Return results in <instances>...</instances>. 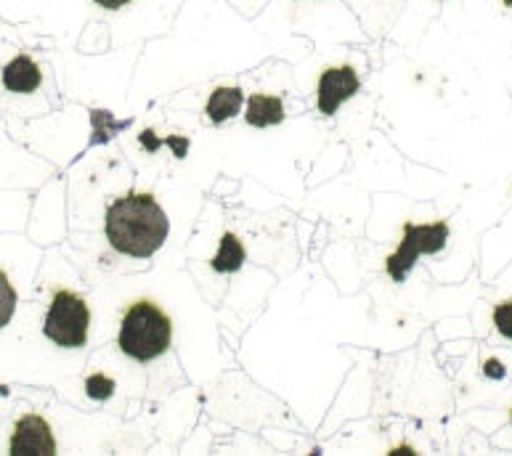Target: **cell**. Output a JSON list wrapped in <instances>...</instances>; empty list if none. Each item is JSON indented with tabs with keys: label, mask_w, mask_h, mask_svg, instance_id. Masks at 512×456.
I'll return each instance as SVG.
<instances>
[{
	"label": "cell",
	"mask_w": 512,
	"mask_h": 456,
	"mask_svg": "<svg viewBox=\"0 0 512 456\" xmlns=\"http://www.w3.org/2000/svg\"><path fill=\"white\" fill-rule=\"evenodd\" d=\"M361 83L356 69L353 67H332L327 69L319 80V91H316V104H319L321 114H335L343 107L345 101L353 99L359 93Z\"/></svg>",
	"instance_id": "cell-5"
},
{
	"label": "cell",
	"mask_w": 512,
	"mask_h": 456,
	"mask_svg": "<svg viewBox=\"0 0 512 456\" xmlns=\"http://www.w3.org/2000/svg\"><path fill=\"white\" fill-rule=\"evenodd\" d=\"M40 75L38 64L30 59V56H16L14 61H8L6 69H3V85H6L11 93H32L40 88Z\"/></svg>",
	"instance_id": "cell-7"
},
{
	"label": "cell",
	"mask_w": 512,
	"mask_h": 456,
	"mask_svg": "<svg viewBox=\"0 0 512 456\" xmlns=\"http://www.w3.org/2000/svg\"><path fill=\"white\" fill-rule=\"evenodd\" d=\"M245 263V247L234 234H223L221 250L210 260V266L218 271V274H231V271H239Z\"/></svg>",
	"instance_id": "cell-10"
},
{
	"label": "cell",
	"mask_w": 512,
	"mask_h": 456,
	"mask_svg": "<svg viewBox=\"0 0 512 456\" xmlns=\"http://www.w3.org/2000/svg\"><path fill=\"white\" fill-rule=\"evenodd\" d=\"M486 374H489V377H502V364H499V361H489V364H486Z\"/></svg>",
	"instance_id": "cell-15"
},
{
	"label": "cell",
	"mask_w": 512,
	"mask_h": 456,
	"mask_svg": "<svg viewBox=\"0 0 512 456\" xmlns=\"http://www.w3.org/2000/svg\"><path fill=\"white\" fill-rule=\"evenodd\" d=\"M446 239H449V226L444 221L430 223V226L406 223L404 236L398 242V250L385 260L390 279L396 284H404L409 271L417 263V258L420 255H436V252H441L446 247Z\"/></svg>",
	"instance_id": "cell-4"
},
{
	"label": "cell",
	"mask_w": 512,
	"mask_h": 456,
	"mask_svg": "<svg viewBox=\"0 0 512 456\" xmlns=\"http://www.w3.org/2000/svg\"><path fill=\"white\" fill-rule=\"evenodd\" d=\"M247 122L253 128H268L279 125L284 120V104L279 96H266V93H253L247 101Z\"/></svg>",
	"instance_id": "cell-8"
},
{
	"label": "cell",
	"mask_w": 512,
	"mask_h": 456,
	"mask_svg": "<svg viewBox=\"0 0 512 456\" xmlns=\"http://www.w3.org/2000/svg\"><path fill=\"white\" fill-rule=\"evenodd\" d=\"M170 221L152 194L130 191L107 210V239L130 258H149L168 242Z\"/></svg>",
	"instance_id": "cell-1"
},
{
	"label": "cell",
	"mask_w": 512,
	"mask_h": 456,
	"mask_svg": "<svg viewBox=\"0 0 512 456\" xmlns=\"http://www.w3.org/2000/svg\"><path fill=\"white\" fill-rule=\"evenodd\" d=\"M11 454H32V456H48L56 454V441L51 433V425L38 414L22 417L16 422L14 435H11Z\"/></svg>",
	"instance_id": "cell-6"
},
{
	"label": "cell",
	"mask_w": 512,
	"mask_h": 456,
	"mask_svg": "<svg viewBox=\"0 0 512 456\" xmlns=\"http://www.w3.org/2000/svg\"><path fill=\"white\" fill-rule=\"evenodd\" d=\"M242 104H245V93L239 91V88H215V91L210 93V99H207L205 112L207 117H210V122L221 125V122H226L229 117L239 114Z\"/></svg>",
	"instance_id": "cell-9"
},
{
	"label": "cell",
	"mask_w": 512,
	"mask_h": 456,
	"mask_svg": "<svg viewBox=\"0 0 512 456\" xmlns=\"http://www.w3.org/2000/svg\"><path fill=\"white\" fill-rule=\"evenodd\" d=\"M101 8H109V11H117V8H123L125 3H130V0H96Z\"/></svg>",
	"instance_id": "cell-14"
},
{
	"label": "cell",
	"mask_w": 512,
	"mask_h": 456,
	"mask_svg": "<svg viewBox=\"0 0 512 456\" xmlns=\"http://www.w3.org/2000/svg\"><path fill=\"white\" fill-rule=\"evenodd\" d=\"M120 350L133 361H154L160 358L173 342V324L168 313L149 300L130 305V311L123 316L120 324Z\"/></svg>",
	"instance_id": "cell-2"
},
{
	"label": "cell",
	"mask_w": 512,
	"mask_h": 456,
	"mask_svg": "<svg viewBox=\"0 0 512 456\" xmlns=\"http://www.w3.org/2000/svg\"><path fill=\"white\" fill-rule=\"evenodd\" d=\"M85 390H88V396L96 398V401H104L115 393V380H109L104 374H93L85 380Z\"/></svg>",
	"instance_id": "cell-12"
},
{
	"label": "cell",
	"mask_w": 512,
	"mask_h": 456,
	"mask_svg": "<svg viewBox=\"0 0 512 456\" xmlns=\"http://www.w3.org/2000/svg\"><path fill=\"white\" fill-rule=\"evenodd\" d=\"M494 327L499 329V335H505L507 340H512V300L494 308Z\"/></svg>",
	"instance_id": "cell-13"
},
{
	"label": "cell",
	"mask_w": 512,
	"mask_h": 456,
	"mask_svg": "<svg viewBox=\"0 0 512 456\" xmlns=\"http://www.w3.org/2000/svg\"><path fill=\"white\" fill-rule=\"evenodd\" d=\"M88 327H91L88 303L69 289H59L48 308L43 335L62 348H83L88 342Z\"/></svg>",
	"instance_id": "cell-3"
},
{
	"label": "cell",
	"mask_w": 512,
	"mask_h": 456,
	"mask_svg": "<svg viewBox=\"0 0 512 456\" xmlns=\"http://www.w3.org/2000/svg\"><path fill=\"white\" fill-rule=\"evenodd\" d=\"M16 311V292L8 282V276L0 271V329L6 327Z\"/></svg>",
	"instance_id": "cell-11"
}]
</instances>
